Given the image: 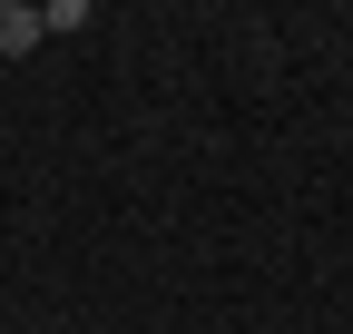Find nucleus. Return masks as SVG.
<instances>
[{
    "instance_id": "obj_1",
    "label": "nucleus",
    "mask_w": 353,
    "mask_h": 334,
    "mask_svg": "<svg viewBox=\"0 0 353 334\" xmlns=\"http://www.w3.org/2000/svg\"><path fill=\"white\" fill-rule=\"evenodd\" d=\"M39 10H20V0H0V59H20V50H39Z\"/></svg>"
}]
</instances>
